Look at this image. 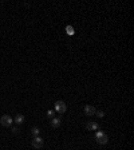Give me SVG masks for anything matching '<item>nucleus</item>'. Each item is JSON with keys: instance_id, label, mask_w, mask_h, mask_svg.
<instances>
[{"instance_id": "f257e3e1", "label": "nucleus", "mask_w": 134, "mask_h": 150, "mask_svg": "<svg viewBox=\"0 0 134 150\" xmlns=\"http://www.w3.org/2000/svg\"><path fill=\"white\" fill-rule=\"evenodd\" d=\"M95 139L98 143H101V145H106L107 142H109V137L106 136L103 131H98L95 134Z\"/></svg>"}, {"instance_id": "f03ea898", "label": "nucleus", "mask_w": 134, "mask_h": 150, "mask_svg": "<svg viewBox=\"0 0 134 150\" xmlns=\"http://www.w3.org/2000/svg\"><path fill=\"white\" fill-rule=\"evenodd\" d=\"M54 107H55V111H58L59 114H63V113L67 111V106L63 101H56L55 105H54Z\"/></svg>"}, {"instance_id": "7ed1b4c3", "label": "nucleus", "mask_w": 134, "mask_h": 150, "mask_svg": "<svg viewBox=\"0 0 134 150\" xmlns=\"http://www.w3.org/2000/svg\"><path fill=\"white\" fill-rule=\"evenodd\" d=\"M12 122H14V119H12L10 115H7V114L0 118V125L3 127H10L11 125H12Z\"/></svg>"}, {"instance_id": "20e7f679", "label": "nucleus", "mask_w": 134, "mask_h": 150, "mask_svg": "<svg viewBox=\"0 0 134 150\" xmlns=\"http://www.w3.org/2000/svg\"><path fill=\"white\" fill-rule=\"evenodd\" d=\"M44 145V141L40 138V137H35L32 139V146L35 147V149H42Z\"/></svg>"}, {"instance_id": "39448f33", "label": "nucleus", "mask_w": 134, "mask_h": 150, "mask_svg": "<svg viewBox=\"0 0 134 150\" xmlns=\"http://www.w3.org/2000/svg\"><path fill=\"white\" fill-rule=\"evenodd\" d=\"M83 110H85V114H86L87 117H91V115H94L95 114V107L94 106H91V105H86L85 107H83Z\"/></svg>"}, {"instance_id": "423d86ee", "label": "nucleus", "mask_w": 134, "mask_h": 150, "mask_svg": "<svg viewBox=\"0 0 134 150\" xmlns=\"http://www.w3.org/2000/svg\"><path fill=\"white\" fill-rule=\"evenodd\" d=\"M86 129L87 130H91V131H95L99 129V126H98V123L97 122H87L86 123Z\"/></svg>"}, {"instance_id": "0eeeda50", "label": "nucleus", "mask_w": 134, "mask_h": 150, "mask_svg": "<svg viewBox=\"0 0 134 150\" xmlns=\"http://www.w3.org/2000/svg\"><path fill=\"white\" fill-rule=\"evenodd\" d=\"M51 126H53L54 129H58V127L60 126V119H59V118H53V119H51Z\"/></svg>"}, {"instance_id": "6e6552de", "label": "nucleus", "mask_w": 134, "mask_h": 150, "mask_svg": "<svg viewBox=\"0 0 134 150\" xmlns=\"http://www.w3.org/2000/svg\"><path fill=\"white\" fill-rule=\"evenodd\" d=\"M14 122H15V123H18V125L23 123V122H24V115H23V114H18V115L15 117Z\"/></svg>"}, {"instance_id": "1a4fd4ad", "label": "nucleus", "mask_w": 134, "mask_h": 150, "mask_svg": "<svg viewBox=\"0 0 134 150\" xmlns=\"http://www.w3.org/2000/svg\"><path fill=\"white\" fill-rule=\"evenodd\" d=\"M66 31H67V34H68V35H74V28H72L71 26H67Z\"/></svg>"}, {"instance_id": "9d476101", "label": "nucleus", "mask_w": 134, "mask_h": 150, "mask_svg": "<svg viewBox=\"0 0 134 150\" xmlns=\"http://www.w3.org/2000/svg\"><path fill=\"white\" fill-rule=\"evenodd\" d=\"M39 133H40V130H39V127H36V126H35V127H32V134H34V136H36V137H38V134H39Z\"/></svg>"}, {"instance_id": "9b49d317", "label": "nucleus", "mask_w": 134, "mask_h": 150, "mask_svg": "<svg viewBox=\"0 0 134 150\" xmlns=\"http://www.w3.org/2000/svg\"><path fill=\"white\" fill-rule=\"evenodd\" d=\"M54 114H55V111H54V110H48V111H47V115L50 118H54Z\"/></svg>"}, {"instance_id": "f8f14e48", "label": "nucleus", "mask_w": 134, "mask_h": 150, "mask_svg": "<svg viewBox=\"0 0 134 150\" xmlns=\"http://www.w3.org/2000/svg\"><path fill=\"white\" fill-rule=\"evenodd\" d=\"M95 114L99 118H103V117H105V113H103V111H95Z\"/></svg>"}, {"instance_id": "ddd939ff", "label": "nucleus", "mask_w": 134, "mask_h": 150, "mask_svg": "<svg viewBox=\"0 0 134 150\" xmlns=\"http://www.w3.org/2000/svg\"><path fill=\"white\" fill-rule=\"evenodd\" d=\"M12 131H14V133H18V131H19V129H18V127H12Z\"/></svg>"}]
</instances>
